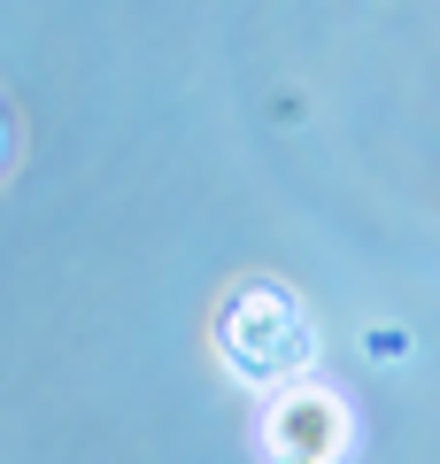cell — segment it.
Here are the masks:
<instances>
[{"label": "cell", "instance_id": "cell-1", "mask_svg": "<svg viewBox=\"0 0 440 464\" xmlns=\"http://www.w3.org/2000/svg\"><path fill=\"white\" fill-rule=\"evenodd\" d=\"M216 348H225L232 380L278 387V395H286V387H301V372H310V356H317V325H310V310H301L293 286L255 279V286H240V295L225 302Z\"/></svg>", "mask_w": 440, "mask_h": 464}, {"label": "cell", "instance_id": "cell-2", "mask_svg": "<svg viewBox=\"0 0 440 464\" xmlns=\"http://www.w3.org/2000/svg\"><path fill=\"white\" fill-rule=\"evenodd\" d=\"M348 441H356V418H348V402L332 395V387H317V380L271 395V411H263V449H271V464H340Z\"/></svg>", "mask_w": 440, "mask_h": 464}]
</instances>
